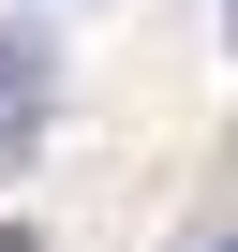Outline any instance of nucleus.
Returning <instances> with one entry per match:
<instances>
[{
  "instance_id": "1",
  "label": "nucleus",
  "mask_w": 238,
  "mask_h": 252,
  "mask_svg": "<svg viewBox=\"0 0 238 252\" xmlns=\"http://www.w3.org/2000/svg\"><path fill=\"white\" fill-rule=\"evenodd\" d=\"M45 74H60V45H45V30H30V15H15V30H0V89H15V104H30V89H45Z\"/></svg>"
},
{
  "instance_id": "2",
  "label": "nucleus",
  "mask_w": 238,
  "mask_h": 252,
  "mask_svg": "<svg viewBox=\"0 0 238 252\" xmlns=\"http://www.w3.org/2000/svg\"><path fill=\"white\" fill-rule=\"evenodd\" d=\"M223 30H238V0H223Z\"/></svg>"
},
{
  "instance_id": "3",
  "label": "nucleus",
  "mask_w": 238,
  "mask_h": 252,
  "mask_svg": "<svg viewBox=\"0 0 238 252\" xmlns=\"http://www.w3.org/2000/svg\"><path fill=\"white\" fill-rule=\"evenodd\" d=\"M223 252H238V237H223Z\"/></svg>"
}]
</instances>
